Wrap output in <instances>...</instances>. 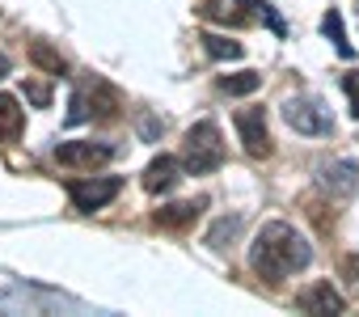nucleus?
Returning <instances> with one entry per match:
<instances>
[{
	"instance_id": "f257e3e1",
	"label": "nucleus",
	"mask_w": 359,
	"mask_h": 317,
	"mask_svg": "<svg viewBox=\"0 0 359 317\" xmlns=\"http://www.w3.org/2000/svg\"><path fill=\"white\" fill-rule=\"evenodd\" d=\"M313 262V245L304 241V233H296L287 220H266L250 245V267L266 279V283H283L287 275L304 271Z\"/></svg>"
},
{
	"instance_id": "f03ea898",
	"label": "nucleus",
	"mask_w": 359,
	"mask_h": 317,
	"mask_svg": "<svg viewBox=\"0 0 359 317\" xmlns=\"http://www.w3.org/2000/svg\"><path fill=\"white\" fill-rule=\"evenodd\" d=\"M182 166L191 178H203V174H216L224 166V135L212 119H199L191 131H187V144H182Z\"/></svg>"
},
{
	"instance_id": "7ed1b4c3",
	"label": "nucleus",
	"mask_w": 359,
	"mask_h": 317,
	"mask_svg": "<svg viewBox=\"0 0 359 317\" xmlns=\"http://www.w3.org/2000/svg\"><path fill=\"white\" fill-rule=\"evenodd\" d=\"M118 106H123L118 89H114L110 81H102V76H89V81L76 85V93H72V102H68V123L76 127V123H85V119H93V114H97V119H114Z\"/></svg>"
},
{
	"instance_id": "20e7f679",
	"label": "nucleus",
	"mask_w": 359,
	"mask_h": 317,
	"mask_svg": "<svg viewBox=\"0 0 359 317\" xmlns=\"http://www.w3.org/2000/svg\"><path fill=\"white\" fill-rule=\"evenodd\" d=\"M283 123L300 135H330L334 131L330 106L321 97H287L283 102Z\"/></svg>"
},
{
	"instance_id": "39448f33",
	"label": "nucleus",
	"mask_w": 359,
	"mask_h": 317,
	"mask_svg": "<svg viewBox=\"0 0 359 317\" xmlns=\"http://www.w3.org/2000/svg\"><path fill=\"white\" fill-rule=\"evenodd\" d=\"M118 191H123V178H72L68 182V199L85 216L89 212H102L110 199H118Z\"/></svg>"
},
{
	"instance_id": "423d86ee",
	"label": "nucleus",
	"mask_w": 359,
	"mask_h": 317,
	"mask_svg": "<svg viewBox=\"0 0 359 317\" xmlns=\"http://www.w3.org/2000/svg\"><path fill=\"white\" fill-rule=\"evenodd\" d=\"M114 156V144H93V140H68L55 144V161L64 170H97Z\"/></svg>"
},
{
	"instance_id": "0eeeda50",
	"label": "nucleus",
	"mask_w": 359,
	"mask_h": 317,
	"mask_svg": "<svg viewBox=\"0 0 359 317\" xmlns=\"http://www.w3.org/2000/svg\"><path fill=\"white\" fill-rule=\"evenodd\" d=\"M233 127H237L250 156H271V131H266V110L262 106H241L233 114Z\"/></svg>"
},
{
	"instance_id": "6e6552de",
	"label": "nucleus",
	"mask_w": 359,
	"mask_h": 317,
	"mask_svg": "<svg viewBox=\"0 0 359 317\" xmlns=\"http://www.w3.org/2000/svg\"><path fill=\"white\" fill-rule=\"evenodd\" d=\"M296 309H300V313H342L346 300H342V292H338L330 279H313L309 288L296 292Z\"/></svg>"
},
{
	"instance_id": "1a4fd4ad",
	"label": "nucleus",
	"mask_w": 359,
	"mask_h": 317,
	"mask_svg": "<svg viewBox=\"0 0 359 317\" xmlns=\"http://www.w3.org/2000/svg\"><path fill=\"white\" fill-rule=\"evenodd\" d=\"M182 174H187V166L177 161V156H152L148 161V170H144V191L148 195H169L177 182H182Z\"/></svg>"
},
{
	"instance_id": "9d476101",
	"label": "nucleus",
	"mask_w": 359,
	"mask_h": 317,
	"mask_svg": "<svg viewBox=\"0 0 359 317\" xmlns=\"http://www.w3.org/2000/svg\"><path fill=\"white\" fill-rule=\"evenodd\" d=\"M208 208V199H182V203H165L161 212H156V229H191L195 220H199V212Z\"/></svg>"
},
{
	"instance_id": "9b49d317",
	"label": "nucleus",
	"mask_w": 359,
	"mask_h": 317,
	"mask_svg": "<svg viewBox=\"0 0 359 317\" xmlns=\"http://www.w3.org/2000/svg\"><path fill=\"white\" fill-rule=\"evenodd\" d=\"M321 187L334 195H355L359 191V161H330L321 170Z\"/></svg>"
},
{
	"instance_id": "f8f14e48",
	"label": "nucleus",
	"mask_w": 359,
	"mask_h": 317,
	"mask_svg": "<svg viewBox=\"0 0 359 317\" xmlns=\"http://www.w3.org/2000/svg\"><path fill=\"white\" fill-rule=\"evenodd\" d=\"M26 131V110L18 106L13 93H0V144H13Z\"/></svg>"
},
{
	"instance_id": "ddd939ff",
	"label": "nucleus",
	"mask_w": 359,
	"mask_h": 317,
	"mask_svg": "<svg viewBox=\"0 0 359 317\" xmlns=\"http://www.w3.org/2000/svg\"><path fill=\"white\" fill-rule=\"evenodd\" d=\"M216 85H220V93H229V97H250V93H258V89H262V72H254V68H245V72H233V76H220Z\"/></svg>"
},
{
	"instance_id": "4468645a",
	"label": "nucleus",
	"mask_w": 359,
	"mask_h": 317,
	"mask_svg": "<svg viewBox=\"0 0 359 317\" xmlns=\"http://www.w3.org/2000/svg\"><path fill=\"white\" fill-rule=\"evenodd\" d=\"M203 51H208L212 60H241V55H245L241 43H233L229 34H212V30L203 34Z\"/></svg>"
},
{
	"instance_id": "2eb2a0df",
	"label": "nucleus",
	"mask_w": 359,
	"mask_h": 317,
	"mask_svg": "<svg viewBox=\"0 0 359 317\" xmlns=\"http://www.w3.org/2000/svg\"><path fill=\"white\" fill-rule=\"evenodd\" d=\"M321 30H325V39L334 43V51H338L342 60H351V55H355V47L346 43V30H342V18H338V9H330V13H325V22H321Z\"/></svg>"
},
{
	"instance_id": "dca6fc26",
	"label": "nucleus",
	"mask_w": 359,
	"mask_h": 317,
	"mask_svg": "<svg viewBox=\"0 0 359 317\" xmlns=\"http://www.w3.org/2000/svg\"><path fill=\"white\" fill-rule=\"evenodd\" d=\"M30 60H34L39 68H47L51 76H64V72H68V60H64L60 51H51L47 43H30Z\"/></svg>"
},
{
	"instance_id": "f3484780",
	"label": "nucleus",
	"mask_w": 359,
	"mask_h": 317,
	"mask_svg": "<svg viewBox=\"0 0 359 317\" xmlns=\"http://www.w3.org/2000/svg\"><path fill=\"white\" fill-rule=\"evenodd\" d=\"M237 233H241V216H220L212 224V233H208V245L212 250H229L224 241H237Z\"/></svg>"
},
{
	"instance_id": "a211bd4d",
	"label": "nucleus",
	"mask_w": 359,
	"mask_h": 317,
	"mask_svg": "<svg viewBox=\"0 0 359 317\" xmlns=\"http://www.w3.org/2000/svg\"><path fill=\"white\" fill-rule=\"evenodd\" d=\"M338 275L346 279V292L359 296V254H346V258L338 262Z\"/></svg>"
},
{
	"instance_id": "6ab92c4d",
	"label": "nucleus",
	"mask_w": 359,
	"mask_h": 317,
	"mask_svg": "<svg viewBox=\"0 0 359 317\" xmlns=\"http://www.w3.org/2000/svg\"><path fill=\"white\" fill-rule=\"evenodd\" d=\"M342 89H346V97H351V114L359 119V68H351V72L342 76Z\"/></svg>"
},
{
	"instance_id": "aec40b11",
	"label": "nucleus",
	"mask_w": 359,
	"mask_h": 317,
	"mask_svg": "<svg viewBox=\"0 0 359 317\" xmlns=\"http://www.w3.org/2000/svg\"><path fill=\"white\" fill-rule=\"evenodd\" d=\"M26 97H30L34 106H47V102H51V89H47V85H34V81H26Z\"/></svg>"
},
{
	"instance_id": "412c9836",
	"label": "nucleus",
	"mask_w": 359,
	"mask_h": 317,
	"mask_svg": "<svg viewBox=\"0 0 359 317\" xmlns=\"http://www.w3.org/2000/svg\"><path fill=\"white\" fill-rule=\"evenodd\" d=\"M9 68H13V64H9V55H0V76H9Z\"/></svg>"
}]
</instances>
